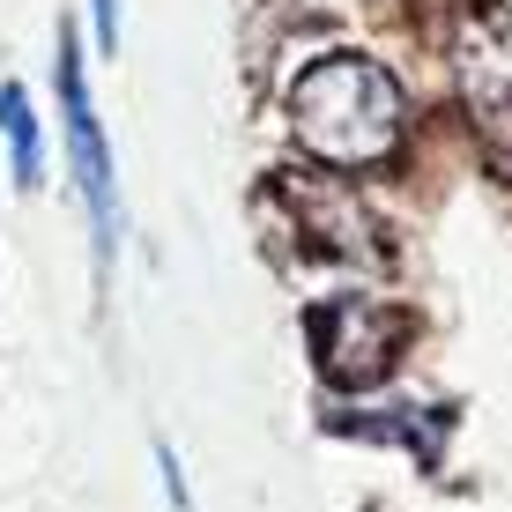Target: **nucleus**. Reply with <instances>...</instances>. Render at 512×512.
Returning a JSON list of instances; mask_svg holds the SVG:
<instances>
[{
	"mask_svg": "<svg viewBox=\"0 0 512 512\" xmlns=\"http://www.w3.org/2000/svg\"><path fill=\"white\" fill-rule=\"evenodd\" d=\"M290 134L320 164H379L401 149V82L364 52H327L290 82Z\"/></svg>",
	"mask_w": 512,
	"mask_h": 512,
	"instance_id": "f257e3e1",
	"label": "nucleus"
},
{
	"mask_svg": "<svg viewBox=\"0 0 512 512\" xmlns=\"http://www.w3.org/2000/svg\"><path fill=\"white\" fill-rule=\"evenodd\" d=\"M52 90H60L67 156H75L82 201H90V223H97V253L112 260V253H119V171H112V149H104V119H97V104H90V82H82V45H75V30L60 38Z\"/></svg>",
	"mask_w": 512,
	"mask_h": 512,
	"instance_id": "f03ea898",
	"label": "nucleus"
},
{
	"mask_svg": "<svg viewBox=\"0 0 512 512\" xmlns=\"http://www.w3.org/2000/svg\"><path fill=\"white\" fill-rule=\"evenodd\" d=\"M453 82L490 134H512V15L483 8L453 38Z\"/></svg>",
	"mask_w": 512,
	"mask_h": 512,
	"instance_id": "7ed1b4c3",
	"label": "nucleus"
},
{
	"mask_svg": "<svg viewBox=\"0 0 512 512\" xmlns=\"http://www.w3.org/2000/svg\"><path fill=\"white\" fill-rule=\"evenodd\" d=\"M394 357V320L372 305V297H342V305L320 312V364L342 386H372Z\"/></svg>",
	"mask_w": 512,
	"mask_h": 512,
	"instance_id": "20e7f679",
	"label": "nucleus"
},
{
	"mask_svg": "<svg viewBox=\"0 0 512 512\" xmlns=\"http://www.w3.org/2000/svg\"><path fill=\"white\" fill-rule=\"evenodd\" d=\"M0 134L15 141V186H38L45 179V134H38V112L23 104V82H0Z\"/></svg>",
	"mask_w": 512,
	"mask_h": 512,
	"instance_id": "39448f33",
	"label": "nucleus"
},
{
	"mask_svg": "<svg viewBox=\"0 0 512 512\" xmlns=\"http://www.w3.org/2000/svg\"><path fill=\"white\" fill-rule=\"evenodd\" d=\"M156 468H164V498H171V512H193V498H186V468H179V453H171V446H156Z\"/></svg>",
	"mask_w": 512,
	"mask_h": 512,
	"instance_id": "423d86ee",
	"label": "nucleus"
},
{
	"mask_svg": "<svg viewBox=\"0 0 512 512\" xmlns=\"http://www.w3.org/2000/svg\"><path fill=\"white\" fill-rule=\"evenodd\" d=\"M90 23H97V52H119V0H90Z\"/></svg>",
	"mask_w": 512,
	"mask_h": 512,
	"instance_id": "0eeeda50",
	"label": "nucleus"
}]
</instances>
